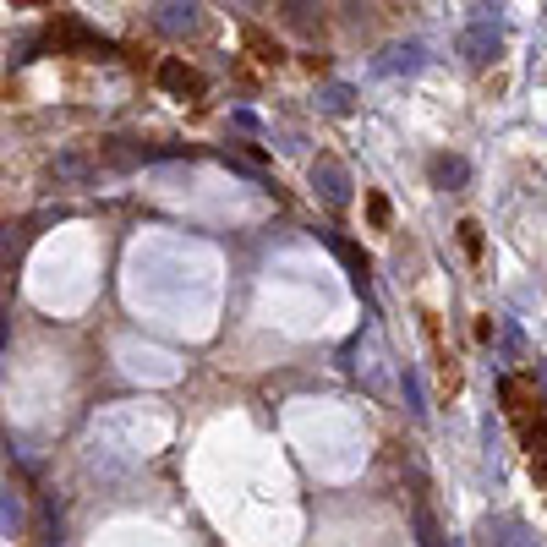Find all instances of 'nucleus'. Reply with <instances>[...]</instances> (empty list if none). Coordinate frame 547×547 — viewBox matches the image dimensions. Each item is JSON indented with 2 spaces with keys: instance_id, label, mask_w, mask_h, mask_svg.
<instances>
[{
  "instance_id": "f257e3e1",
  "label": "nucleus",
  "mask_w": 547,
  "mask_h": 547,
  "mask_svg": "<svg viewBox=\"0 0 547 547\" xmlns=\"http://www.w3.org/2000/svg\"><path fill=\"white\" fill-rule=\"evenodd\" d=\"M504 400H509V416H515L520 438H526V449H531V465H537V476L547 482V416H542V400L520 378H504Z\"/></svg>"
},
{
  "instance_id": "f03ea898",
  "label": "nucleus",
  "mask_w": 547,
  "mask_h": 547,
  "mask_svg": "<svg viewBox=\"0 0 547 547\" xmlns=\"http://www.w3.org/2000/svg\"><path fill=\"white\" fill-rule=\"evenodd\" d=\"M154 22L165 33H203V6L197 0H159V11H154Z\"/></svg>"
},
{
  "instance_id": "7ed1b4c3",
  "label": "nucleus",
  "mask_w": 547,
  "mask_h": 547,
  "mask_svg": "<svg viewBox=\"0 0 547 547\" xmlns=\"http://www.w3.org/2000/svg\"><path fill=\"white\" fill-rule=\"evenodd\" d=\"M312 186H318V197L329 208L351 203V176H345V165H334V159H318V165H312Z\"/></svg>"
},
{
  "instance_id": "20e7f679",
  "label": "nucleus",
  "mask_w": 547,
  "mask_h": 547,
  "mask_svg": "<svg viewBox=\"0 0 547 547\" xmlns=\"http://www.w3.org/2000/svg\"><path fill=\"white\" fill-rule=\"evenodd\" d=\"M460 50H465L471 66H487V61H498V50H504V33H498L493 22H476V28L460 33Z\"/></svg>"
},
{
  "instance_id": "39448f33",
  "label": "nucleus",
  "mask_w": 547,
  "mask_h": 547,
  "mask_svg": "<svg viewBox=\"0 0 547 547\" xmlns=\"http://www.w3.org/2000/svg\"><path fill=\"white\" fill-rule=\"evenodd\" d=\"M50 181H66V186H93L99 181V165L93 159H83V154H61L50 165Z\"/></svg>"
},
{
  "instance_id": "423d86ee",
  "label": "nucleus",
  "mask_w": 547,
  "mask_h": 547,
  "mask_svg": "<svg viewBox=\"0 0 547 547\" xmlns=\"http://www.w3.org/2000/svg\"><path fill=\"white\" fill-rule=\"evenodd\" d=\"M159 83H165L170 93H186V99H197V93H203V77H197L186 61H165V66H159Z\"/></svg>"
},
{
  "instance_id": "0eeeda50",
  "label": "nucleus",
  "mask_w": 547,
  "mask_h": 547,
  "mask_svg": "<svg viewBox=\"0 0 547 547\" xmlns=\"http://www.w3.org/2000/svg\"><path fill=\"white\" fill-rule=\"evenodd\" d=\"M22 526H28L22 493H17V487H0V531H6V537H22Z\"/></svg>"
},
{
  "instance_id": "6e6552de",
  "label": "nucleus",
  "mask_w": 547,
  "mask_h": 547,
  "mask_svg": "<svg viewBox=\"0 0 547 547\" xmlns=\"http://www.w3.org/2000/svg\"><path fill=\"white\" fill-rule=\"evenodd\" d=\"M465 181H471V165H465V159H455V154H438L433 159V186L455 192V186H465Z\"/></svg>"
},
{
  "instance_id": "1a4fd4ad",
  "label": "nucleus",
  "mask_w": 547,
  "mask_h": 547,
  "mask_svg": "<svg viewBox=\"0 0 547 547\" xmlns=\"http://www.w3.org/2000/svg\"><path fill=\"white\" fill-rule=\"evenodd\" d=\"M422 44H400V50H389V61H383V72H422Z\"/></svg>"
},
{
  "instance_id": "9d476101",
  "label": "nucleus",
  "mask_w": 547,
  "mask_h": 547,
  "mask_svg": "<svg viewBox=\"0 0 547 547\" xmlns=\"http://www.w3.org/2000/svg\"><path fill=\"white\" fill-rule=\"evenodd\" d=\"M323 110H329V115H345V110H351V88H340V83L323 88Z\"/></svg>"
},
{
  "instance_id": "9b49d317",
  "label": "nucleus",
  "mask_w": 547,
  "mask_h": 547,
  "mask_svg": "<svg viewBox=\"0 0 547 547\" xmlns=\"http://www.w3.org/2000/svg\"><path fill=\"white\" fill-rule=\"evenodd\" d=\"M504 547H537V537H526V531H515V537H509Z\"/></svg>"
}]
</instances>
